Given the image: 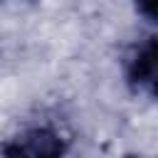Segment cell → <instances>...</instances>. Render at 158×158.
Listing matches in <instances>:
<instances>
[{
    "instance_id": "6da1fadb",
    "label": "cell",
    "mask_w": 158,
    "mask_h": 158,
    "mask_svg": "<svg viewBox=\"0 0 158 158\" xmlns=\"http://www.w3.org/2000/svg\"><path fill=\"white\" fill-rule=\"evenodd\" d=\"M62 151H64L62 141L47 128H32V131L17 136L15 143L5 148V153H10V156H35V158L37 156H57Z\"/></svg>"
},
{
    "instance_id": "3957f363",
    "label": "cell",
    "mask_w": 158,
    "mask_h": 158,
    "mask_svg": "<svg viewBox=\"0 0 158 158\" xmlns=\"http://www.w3.org/2000/svg\"><path fill=\"white\" fill-rule=\"evenodd\" d=\"M136 5H138V10H141L148 20L156 17V0H136Z\"/></svg>"
},
{
    "instance_id": "7a4b0ae2",
    "label": "cell",
    "mask_w": 158,
    "mask_h": 158,
    "mask_svg": "<svg viewBox=\"0 0 158 158\" xmlns=\"http://www.w3.org/2000/svg\"><path fill=\"white\" fill-rule=\"evenodd\" d=\"M128 79L136 86H143L153 91L156 86V40L148 37L143 44H138L128 59Z\"/></svg>"
}]
</instances>
